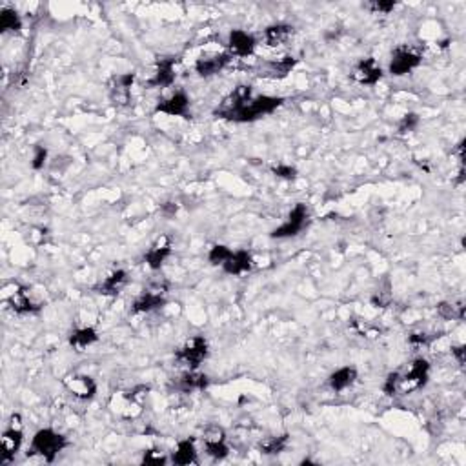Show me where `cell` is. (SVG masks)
<instances>
[{
    "mask_svg": "<svg viewBox=\"0 0 466 466\" xmlns=\"http://www.w3.org/2000/svg\"><path fill=\"white\" fill-rule=\"evenodd\" d=\"M175 57H162L157 61L155 73L147 81L150 88H170L175 82Z\"/></svg>",
    "mask_w": 466,
    "mask_h": 466,
    "instance_id": "14",
    "label": "cell"
},
{
    "mask_svg": "<svg viewBox=\"0 0 466 466\" xmlns=\"http://www.w3.org/2000/svg\"><path fill=\"white\" fill-rule=\"evenodd\" d=\"M46 161H48V147L35 146L33 161H31V166H33L35 172H38V170H42V168L46 166Z\"/></svg>",
    "mask_w": 466,
    "mask_h": 466,
    "instance_id": "32",
    "label": "cell"
},
{
    "mask_svg": "<svg viewBox=\"0 0 466 466\" xmlns=\"http://www.w3.org/2000/svg\"><path fill=\"white\" fill-rule=\"evenodd\" d=\"M170 461L173 465L179 466H188V465H199V452H197V447L193 439H182V441L177 442L175 450L172 452Z\"/></svg>",
    "mask_w": 466,
    "mask_h": 466,
    "instance_id": "20",
    "label": "cell"
},
{
    "mask_svg": "<svg viewBox=\"0 0 466 466\" xmlns=\"http://www.w3.org/2000/svg\"><path fill=\"white\" fill-rule=\"evenodd\" d=\"M126 281H128V273L124 270H117L113 271L110 277H106L104 281L97 286V291L102 295H117L120 294V290L124 288Z\"/></svg>",
    "mask_w": 466,
    "mask_h": 466,
    "instance_id": "24",
    "label": "cell"
},
{
    "mask_svg": "<svg viewBox=\"0 0 466 466\" xmlns=\"http://www.w3.org/2000/svg\"><path fill=\"white\" fill-rule=\"evenodd\" d=\"M157 113L170 115V117H188L190 111V99L184 91H175L166 99H162L157 106H155Z\"/></svg>",
    "mask_w": 466,
    "mask_h": 466,
    "instance_id": "12",
    "label": "cell"
},
{
    "mask_svg": "<svg viewBox=\"0 0 466 466\" xmlns=\"http://www.w3.org/2000/svg\"><path fill=\"white\" fill-rule=\"evenodd\" d=\"M437 314L441 315L442 319H447V321H453V319L463 321L465 319V306H456V305H450V303H441V305L437 306Z\"/></svg>",
    "mask_w": 466,
    "mask_h": 466,
    "instance_id": "29",
    "label": "cell"
},
{
    "mask_svg": "<svg viewBox=\"0 0 466 466\" xmlns=\"http://www.w3.org/2000/svg\"><path fill=\"white\" fill-rule=\"evenodd\" d=\"M162 214L166 215V217H173L177 214V204L173 202H166V204L162 206Z\"/></svg>",
    "mask_w": 466,
    "mask_h": 466,
    "instance_id": "38",
    "label": "cell"
},
{
    "mask_svg": "<svg viewBox=\"0 0 466 466\" xmlns=\"http://www.w3.org/2000/svg\"><path fill=\"white\" fill-rule=\"evenodd\" d=\"M306 223H308V208L303 202H297L295 208L291 209L288 219L284 224H281L279 228L271 232L273 239H290L297 237L303 230H305Z\"/></svg>",
    "mask_w": 466,
    "mask_h": 466,
    "instance_id": "8",
    "label": "cell"
},
{
    "mask_svg": "<svg viewBox=\"0 0 466 466\" xmlns=\"http://www.w3.org/2000/svg\"><path fill=\"white\" fill-rule=\"evenodd\" d=\"M208 341L202 335H195L190 341H186L179 350L175 352V359L179 364L190 368V370H197V368L206 361L208 357Z\"/></svg>",
    "mask_w": 466,
    "mask_h": 466,
    "instance_id": "5",
    "label": "cell"
},
{
    "mask_svg": "<svg viewBox=\"0 0 466 466\" xmlns=\"http://www.w3.org/2000/svg\"><path fill=\"white\" fill-rule=\"evenodd\" d=\"M395 2H371L370 4V8L373 11H376V13H385V15H388L390 13V11H394L395 10Z\"/></svg>",
    "mask_w": 466,
    "mask_h": 466,
    "instance_id": "36",
    "label": "cell"
},
{
    "mask_svg": "<svg viewBox=\"0 0 466 466\" xmlns=\"http://www.w3.org/2000/svg\"><path fill=\"white\" fill-rule=\"evenodd\" d=\"M202 444H204V450L211 459L215 461H223L230 456V448L226 444V433L220 426H208L202 433Z\"/></svg>",
    "mask_w": 466,
    "mask_h": 466,
    "instance_id": "9",
    "label": "cell"
},
{
    "mask_svg": "<svg viewBox=\"0 0 466 466\" xmlns=\"http://www.w3.org/2000/svg\"><path fill=\"white\" fill-rule=\"evenodd\" d=\"M67 447V439L53 428H40L35 432L29 444L31 456L42 457L46 463H53L58 457V453L64 452Z\"/></svg>",
    "mask_w": 466,
    "mask_h": 466,
    "instance_id": "2",
    "label": "cell"
},
{
    "mask_svg": "<svg viewBox=\"0 0 466 466\" xmlns=\"http://www.w3.org/2000/svg\"><path fill=\"white\" fill-rule=\"evenodd\" d=\"M4 303L13 310L15 314L19 315H33L42 310V305L33 303L28 290H26L24 286L17 284V282H11V291L4 288Z\"/></svg>",
    "mask_w": 466,
    "mask_h": 466,
    "instance_id": "7",
    "label": "cell"
},
{
    "mask_svg": "<svg viewBox=\"0 0 466 466\" xmlns=\"http://www.w3.org/2000/svg\"><path fill=\"white\" fill-rule=\"evenodd\" d=\"M64 385H66L67 392L75 395L77 399L88 401L97 394L95 380L91 379V377H88V376L67 377V379L64 380Z\"/></svg>",
    "mask_w": 466,
    "mask_h": 466,
    "instance_id": "18",
    "label": "cell"
},
{
    "mask_svg": "<svg viewBox=\"0 0 466 466\" xmlns=\"http://www.w3.org/2000/svg\"><path fill=\"white\" fill-rule=\"evenodd\" d=\"M24 442V428H22V417L19 414H13L10 417V423L6 426L2 437H0V463L10 465L15 456L20 452Z\"/></svg>",
    "mask_w": 466,
    "mask_h": 466,
    "instance_id": "3",
    "label": "cell"
},
{
    "mask_svg": "<svg viewBox=\"0 0 466 466\" xmlns=\"http://www.w3.org/2000/svg\"><path fill=\"white\" fill-rule=\"evenodd\" d=\"M288 447V435H273V437H266L259 444V450L264 456H277V453L284 452V448Z\"/></svg>",
    "mask_w": 466,
    "mask_h": 466,
    "instance_id": "27",
    "label": "cell"
},
{
    "mask_svg": "<svg viewBox=\"0 0 466 466\" xmlns=\"http://www.w3.org/2000/svg\"><path fill=\"white\" fill-rule=\"evenodd\" d=\"M166 291H168L166 281L152 282V284L147 286L146 290L135 299L134 306H131L134 314H150L153 310H157L161 308V306L166 305Z\"/></svg>",
    "mask_w": 466,
    "mask_h": 466,
    "instance_id": "6",
    "label": "cell"
},
{
    "mask_svg": "<svg viewBox=\"0 0 466 466\" xmlns=\"http://www.w3.org/2000/svg\"><path fill=\"white\" fill-rule=\"evenodd\" d=\"M423 62V57L415 53L414 49L410 48H397L394 53H392L390 58V66H388V72L392 73L394 77H403L408 75L419 67V64Z\"/></svg>",
    "mask_w": 466,
    "mask_h": 466,
    "instance_id": "10",
    "label": "cell"
},
{
    "mask_svg": "<svg viewBox=\"0 0 466 466\" xmlns=\"http://www.w3.org/2000/svg\"><path fill=\"white\" fill-rule=\"evenodd\" d=\"M291 31H294V28L288 24L268 26V28L264 29V38H266V42L270 44V46H279V44L286 42V40L290 38Z\"/></svg>",
    "mask_w": 466,
    "mask_h": 466,
    "instance_id": "26",
    "label": "cell"
},
{
    "mask_svg": "<svg viewBox=\"0 0 466 466\" xmlns=\"http://www.w3.org/2000/svg\"><path fill=\"white\" fill-rule=\"evenodd\" d=\"M22 29V19L11 8H4L0 11V33H17Z\"/></svg>",
    "mask_w": 466,
    "mask_h": 466,
    "instance_id": "25",
    "label": "cell"
},
{
    "mask_svg": "<svg viewBox=\"0 0 466 466\" xmlns=\"http://www.w3.org/2000/svg\"><path fill=\"white\" fill-rule=\"evenodd\" d=\"M172 255V243H170V239L164 235L157 241V243L153 244L150 250L144 255V262L147 264V268L153 271L161 270L162 264L166 262V259Z\"/></svg>",
    "mask_w": 466,
    "mask_h": 466,
    "instance_id": "17",
    "label": "cell"
},
{
    "mask_svg": "<svg viewBox=\"0 0 466 466\" xmlns=\"http://www.w3.org/2000/svg\"><path fill=\"white\" fill-rule=\"evenodd\" d=\"M430 376V362L423 357L414 359L406 368L405 373L399 371V394L408 395L412 392L423 388L428 383Z\"/></svg>",
    "mask_w": 466,
    "mask_h": 466,
    "instance_id": "4",
    "label": "cell"
},
{
    "mask_svg": "<svg viewBox=\"0 0 466 466\" xmlns=\"http://www.w3.org/2000/svg\"><path fill=\"white\" fill-rule=\"evenodd\" d=\"M432 335H428V333L424 332H414L410 333V344H414V346H428L430 343H432Z\"/></svg>",
    "mask_w": 466,
    "mask_h": 466,
    "instance_id": "35",
    "label": "cell"
},
{
    "mask_svg": "<svg viewBox=\"0 0 466 466\" xmlns=\"http://www.w3.org/2000/svg\"><path fill=\"white\" fill-rule=\"evenodd\" d=\"M233 250H230L228 246H224V244H215L208 253V261L214 264V266H223L224 262L228 261L232 257Z\"/></svg>",
    "mask_w": 466,
    "mask_h": 466,
    "instance_id": "28",
    "label": "cell"
},
{
    "mask_svg": "<svg viewBox=\"0 0 466 466\" xmlns=\"http://www.w3.org/2000/svg\"><path fill=\"white\" fill-rule=\"evenodd\" d=\"M220 268H223L224 273H228V275H233V277L244 275V273H248V271H252V268H253L252 253L246 252V250H237V252L232 253V257L224 262Z\"/></svg>",
    "mask_w": 466,
    "mask_h": 466,
    "instance_id": "19",
    "label": "cell"
},
{
    "mask_svg": "<svg viewBox=\"0 0 466 466\" xmlns=\"http://www.w3.org/2000/svg\"><path fill=\"white\" fill-rule=\"evenodd\" d=\"M99 341V333L95 328L91 326H84V328H77L70 333V346L75 348L77 352H84L86 348L91 344H95Z\"/></svg>",
    "mask_w": 466,
    "mask_h": 466,
    "instance_id": "22",
    "label": "cell"
},
{
    "mask_svg": "<svg viewBox=\"0 0 466 466\" xmlns=\"http://www.w3.org/2000/svg\"><path fill=\"white\" fill-rule=\"evenodd\" d=\"M209 385L208 376L204 373H199L197 370H190L182 373L181 377H177L173 380V388L181 394H191V392H202L206 390Z\"/></svg>",
    "mask_w": 466,
    "mask_h": 466,
    "instance_id": "16",
    "label": "cell"
},
{
    "mask_svg": "<svg viewBox=\"0 0 466 466\" xmlns=\"http://www.w3.org/2000/svg\"><path fill=\"white\" fill-rule=\"evenodd\" d=\"M282 102V97H253L252 86H237L215 110V117L230 122H253L264 115L273 113L277 108H281Z\"/></svg>",
    "mask_w": 466,
    "mask_h": 466,
    "instance_id": "1",
    "label": "cell"
},
{
    "mask_svg": "<svg viewBox=\"0 0 466 466\" xmlns=\"http://www.w3.org/2000/svg\"><path fill=\"white\" fill-rule=\"evenodd\" d=\"M383 392H385L386 395H390V397L399 394V371H392V373H388L385 385H383Z\"/></svg>",
    "mask_w": 466,
    "mask_h": 466,
    "instance_id": "30",
    "label": "cell"
},
{
    "mask_svg": "<svg viewBox=\"0 0 466 466\" xmlns=\"http://www.w3.org/2000/svg\"><path fill=\"white\" fill-rule=\"evenodd\" d=\"M297 61L290 55L279 58V61H270L266 62L261 70L262 77H268V79H284L288 73H291V70L295 67Z\"/></svg>",
    "mask_w": 466,
    "mask_h": 466,
    "instance_id": "21",
    "label": "cell"
},
{
    "mask_svg": "<svg viewBox=\"0 0 466 466\" xmlns=\"http://www.w3.org/2000/svg\"><path fill=\"white\" fill-rule=\"evenodd\" d=\"M357 380V370L353 367H343L335 370L330 376L328 385L333 392H343L353 385Z\"/></svg>",
    "mask_w": 466,
    "mask_h": 466,
    "instance_id": "23",
    "label": "cell"
},
{
    "mask_svg": "<svg viewBox=\"0 0 466 466\" xmlns=\"http://www.w3.org/2000/svg\"><path fill=\"white\" fill-rule=\"evenodd\" d=\"M452 353L456 355V359H457V362H459V364H465V346L452 348Z\"/></svg>",
    "mask_w": 466,
    "mask_h": 466,
    "instance_id": "37",
    "label": "cell"
},
{
    "mask_svg": "<svg viewBox=\"0 0 466 466\" xmlns=\"http://www.w3.org/2000/svg\"><path fill=\"white\" fill-rule=\"evenodd\" d=\"M168 461H170V459H168L162 452L155 450V448H153V450H147L143 457L144 465H166Z\"/></svg>",
    "mask_w": 466,
    "mask_h": 466,
    "instance_id": "34",
    "label": "cell"
},
{
    "mask_svg": "<svg viewBox=\"0 0 466 466\" xmlns=\"http://www.w3.org/2000/svg\"><path fill=\"white\" fill-rule=\"evenodd\" d=\"M419 126V115L417 113H406L399 122V134H408V131H414Z\"/></svg>",
    "mask_w": 466,
    "mask_h": 466,
    "instance_id": "33",
    "label": "cell"
},
{
    "mask_svg": "<svg viewBox=\"0 0 466 466\" xmlns=\"http://www.w3.org/2000/svg\"><path fill=\"white\" fill-rule=\"evenodd\" d=\"M271 173L279 179H286V181H294L297 177V170L290 164H275V166H271Z\"/></svg>",
    "mask_w": 466,
    "mask_h": 466,
    "instance_id": "31",
    "label": "cell"
},
{
    "mask_svg": "<svg viewBox=\"0 0 466 466\" xmlns=\"http://www.w3.org/2000/svg\"><path fill=\"white\" fill-rule=\"evenodd\" d=\"M352 77L353 81L362 84V86H376L377 82H380V79H383V70H380L376 58L368 57L357 62Z\"/></svg>",
    "mask_w": 466,
    "mask_h": 466,
    "instance_id": "11",
    "label": "cell"
},
{
    "mask_svg": "<svg viewBox=\"0 0 466 466\" xmlns=\"http://www.w3.org/2000/svg\"><path fill=\"white\" fill-rule=\"evenodd\" d=\"M232 61L230 53H215V55H206V57L197 58L195 72L200 77H214L220 73L224 67L228 66Z\"/></svg>",
    "mask_w": 466,
    "mask_h": 466,
    "instance_id": "15",
    "label": "cell"
},
{
    "mask_svg": "<svg viewBox=\"0 0 466 466\" xmlns=\"http://www.w3.org/2000/svg\"><path fill=\"white\" fill-rule=\"evenodd\" d=\"M257 40L252 33L243 31V29H233L228 37V49L230 55L235 57H250L255 51Z\"/></svg>",
    "mask_w": 466,
    "mask_h": 466,
    "instance_id": "13",
    "label": "cell"
}]
</instances>
